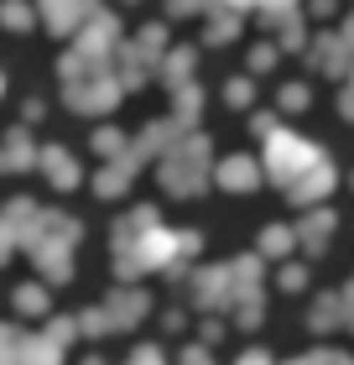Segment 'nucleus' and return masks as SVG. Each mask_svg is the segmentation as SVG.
<instances>
[{
	"label": "nucleus",
	"mask_w": 354,
	"mask_h": 365,
	"mask_svg": "<svg viewBox=\"0 0 354 365\" xmlns=\"http://www.w3.org/2000/svg\"><path fill=\"white\" fill-rule=\"evenodd\" d=\"M16 308H26V313H37V308H42V292H31V287H26V292H16Z\"/></svg>",
	"instance_id": "7"
},
{
	"label": "nucleus",
	"mask_w": 354,
	"mask_h": 365,
	"mask_svg": "<svg viewBox=\"0 0 354 365\" xmlns=\"http://www.w3.org/2000/svg\"><path fill=\"white\" fill-rule=\"evenodd\" d=\"M26 136H21V130H16V136L6 141V152H0V168H26Z\"/></svg>",
	"instance_id": "4"
},
{
	"label": "nucleus",
	"mask_w": 354,
	"mask_h": 365,
	"mask_svg": "<svg viewBox=\"0 0 354 365\" xmlns=\"http://www.w3.org/2000/svg\"><path fill=\"white\" fill-rule=\"evenodd\" d=\"M26 21H31L26 6H6V26H26Z\"/></svg>",
	"instance_id": "8"
},
{
	"label": "nucleus",
	"mask_w": 354,
	"mask_h": 365,
	"mask_svg": "<svg viewBox=\"0 0 354 365\" xmlns=\"http://www.w3.org/2000/svg\"><path fill=\"white\" fill-rule=\"evenodd\" d=\"M245 365H266V360H261V355H245Z\"/></svg>",
	"instance_id": "13"
},
{
	"label": "nucleus",
	"mask_w": 354,
	"mask_h": 365,
	"mask_svg": "<svg viewBox=\"0 0 354 365\" xmlns=\"http://www.w3.org/2000/svg\"><path fill=\"white\" fill-rule=\"evenodd\" d=\"M266 6H276V11H281V6H286V0H266Z\"/></svg>",
	"instance_id": "15"
},
{
	"label": "nucleus",
	"mask_w": 354,
	"mask_h": 365,
	"mask_svg": "<svg viewBox=\"0 0 354 365\" xmlns=\"http://www.w3.org/2000/svg\"><path fill=\"white\" fill-rule=\"evenodd\" d=\"M318 162L323 157H318L313 146H302L297 136H271V146H266V168H271V178L281 182V188H297Z\"/></svg>",
	"instance_id": "1"
},
{
	"label": "nucleus",
	"mask_w": 354,
	"mask_h": 365,
	"mask_svg": "<svg viewBox=\"0 0 354 365\" xmlns=\"http://www.w3.org/2000/svg\"><path fill=\"white\" fill-rule=\"evenodd\" d=\"M286 245V230H266V251H281Z\"/></svg>",
	"instance_id": "9"
},
{
	"label": "nucleus",
	"mask_w": 354,
	"mask_h": 365,
	"mask_svg": "<svg viewBox=\"0 0 354 365\" xmlns=\"http://www.w3.org/2000/svg\"><path fill=\"white\" fill-rule=\"evenodd\" d=\"M47 173H53V178L63 182V188H68V182H73V162L63 157V152H47Z\"/></svg>",
	"instance_id": "5"
},
{
	"label": "nucleus",
	"mask_w": 354,
	"mask_h": 365,
	"mask_svg": "<svg viewBox=\"0 0 354 365\" xmlns=\"http://www.w3.org/2000/svg\"><path fill=\"white\" fill-rule=\"evenodd\" d=\"M349 37H354V26H349Z\"/></svg>",
	"instance_id": "16"
},
{
	"label": "nucleus",
	"mask_w": 354,
	"mask_h": 365,
	"mask_svg": "<svg viewBox=\"0 0 354 365\" xmlns=\"http://www.w3.org/2000/svg\"><path fill=\"white\" fill-rule=\"evenodd\" d=\"M219 178H224V188H256V168L250 162H224Z\"/></svg>",
	"instance_id": "3"
},
{
	"label": "nucleus",
	"mask_w": 354,
	"mask_h": 365,
	"mask_svg": "<svg viewBox=\"0 0 354 365\" xmlns=\"http://www.w3.org/2000/svg\"><path fill=\"white\" fill-rule=\"evenodd\" d=\"M182 365H209V355H198V350H193V355H188V360H182Z\"/></svg>",
	"instance_id": "12"
},
{
	"label": "nucleus",
	"mask_w": 354,
	"mask_h": 365,
	"mask_svg": "<svg viewBox=\"0 0 354 365\" xmlns=\"http://www.w3.org/2000/svg\"><path fill=\"white\" fill-rule=\"evenodd\" d=\"M344 115H354V94H349V99H344Z\"/></svg>",
	"instance_id": "14"
},
{
	"label": "nucleus",
	"mask_w": 354,
	"mask_h": 365,
	"mask_svg": "<svg viewBox=\"0 0 354 365\" xmlns=\"http://www.w3.org/2000/svg\"><path fill=\"white\" fill-rule=\"evenodd\" d=\"M130 365H162V360H157V355H151V350H141V355H136V360H130Z\"/></svg>",
	"instance_id": "11"
},
{
	"label": "nucleus",
	"mask_w": 354,
	"mask_h": 365,
	"mask_svg": "<svg viewBox=\"0 0 354 365\" xmlns=\"http://www.w3.org/2000/svg\"><path fill=\"white\" fill-rule=\"evenodd\" d=\"M344 63V47L339 42H323V68H339Z\"/></svg>",
	"instance_id": "6"
},
{
	"label": "nucleus",
	"mask_w": 354,
	"mask_h": 365,
	"mask_svg": "<svg viewBox=\"0 0 354 365\" xmlns=\"http://www.w3.org/2000/svg\"><path fill=\"white\" fill-rule=\"evenodd\" d=\"M78 11H83V0H42V16H47V21H53L58 31H63V26H73V21H78Z\"/></svg>",
	"instance_id": "2"
},
{
	"label": "nucleus",
	"mask_w": 354,
	"mask_h": 365,
	"mask_svg": "<svg viewBox=\"0 0 354 365\" xmlns=\"http://www.w3.org/2000/svg\"><path fill=\"white\" fill-rule=\"evenodd\" d=\"M11 350H16V339L6 334V329H0V365H11Z\"/></svg>",
	"instance_id": "10"
}]
</instances>
